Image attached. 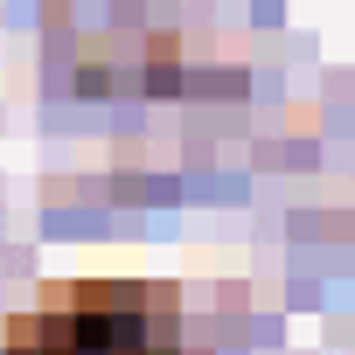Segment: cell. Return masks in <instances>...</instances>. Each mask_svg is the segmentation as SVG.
I'll return each instance as SVG.
<instances>
[{
    "mask_svg": "<svg viewBox=\"0 0 355 355\" xmlns=\"http://www.w3.org/2000/svg\"><path fill=\"white\" fill-rule=\"evenodd\" d=\"M8 355H182V313L167 286L84 279L56 286L35 313H15Z\"/></svg>",
    "mask_w": 355,
    "mask_h": 355,
    "instance_id": "cell-1",
    "label": "cell"
}]
</instances>
